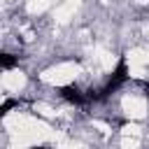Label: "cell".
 I'll list each match as a JSON object with an SVG mask.
<instances>
[{
  "mask_svg": "<svg viewBox=\"0 0 149 149\" xmlns=\"http://www.w3.org/2000/svg\"><path fill=\"white\" fill-rule=\"evenodd\" d=\"M14 105H16V100H9V98H7V100L2 102V107H0V112H2V114H7V112L14 107Z\"/></svg>",
  "mask_w": 149,
  "mask_h": 149,
  "instance_id": "277c9868",
  "label": "cell"
},
{
  "mask_svg": "<svg viewBox=\"0 0 149 149\" xmlns=\"http://www.w3.org/2000/svg\"><path fill=\"white\" fill-rule=\"evenodd\" d=\"M128 77H130V68H128V61H126V56H119V61H116V68L109 72V77H107V81H105V86L91 98V100H105V98H109L114 91H119L126 81H128Z\"/></svg>",
  "mask_w": 149,
  "mask_h": 149,
  "instance_id": "6da1fadb",
  "label": "cell"
},
{
  "mask_svg": "<svg viewBox=\"0 0 149 149\" xmlns=\"http://www.w3.org/2000/svg\"><path fill=\"white\" fill-rule=\"evenodd\" d=\"M58 93H61V98H63V100H68L70 105H77V107H79V105H84V102L88 100V93H84L79 86H72V84H70V86H61V88H58Z\"/></svg>",
  "mask_w": 149,
  "mask_h": 149,
  "instance_id": "7a4b0ae2",
  "label": "cell"
},
{
  "mask_svg": "<svg viewBox=\"0 0 149 149\" xmlns=\"http://www.w3.org/2000/svg\"><path fill=\"white\" fill-rule=\"evenodd\" d=\"M30 149H47V147H30Z\"/></svg>",
  "mask_w": 149,
  "mask_h": 149,
  "instance_id": "8992f818",
  "label": "cell"
},
{
  "mask_svg": "<svg viewBox=\"0 0 149 149\" xmlns=\"http://www.w3.org/2000/svg\"><path fill=\"white\" fill-rule=\"evenodd\" d=\"M0 65H2V70H12V68L16 65V58H14L12 54H2V56H0Z\"/></svg>",
  "mask_w": 149,
  "mask_h": 149,
  "instance_id": "3957f363",
  "label": "cell"
},
{
  "mask_svg": "<svg viewBox=\"0 0 149 149\" xmlns=\"http://www.w3.org/2000/svg\"><path fill=\"white\" fill-rule=\"evenodd\" d=\"M144 93H147V100H149V84H144Z\"/></svg>",
  "mask_w": 149,
  "mask_h": 149,
  "instance_id": "5b68a950",
  "label": "cell"
}]
</instances>
